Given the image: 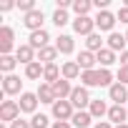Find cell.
<instances>
[{
	"mask_svg": "<svg viewBox=\"0 0 128 128\" xmlns=\"http://www.w3.org/2000/svg\"><path fill=\"white\" fill-rule=\"evenodd\" d=\"M90 8H93V3H90V0H73L76 18H83V15H88V13H90Z\"/></svg>",
	"mask_w": 128,
	"mask_h": 128,
	"instance_id": "27",
	"label": "cell"
},
{
	"mask_svg": "<svg viewBox=\"0 0 128 128\" xmlns=\"http://www.w3.org/2000/svg\"><path fill=\"white\" fill-rule=\"evenodd\" d=\"M108 98L113 100V106H123V103L128 100V88H126L123 83H113V86L108 88Z\"/></svg>",
	"mask_w": 128,
	"mask_h": 128,
	"instance_id": "5",
	"label": "cell"
},
{
	"mask_svg": "<svg viewBox=\"0 0 128 128\" xmlns=\"http://www.w3.org/2000/svg\"><path fill=\"white\" fill-rule=\"evenodd\" d=\"M126 43H128V40H126V35H120V33H110V35H108V48H110L113 53H118V50L126 53Z\"/></svg>",
	"mask_w": 128,
	"mask_h": 128,
	"instance_id": "18",
	"label": "cell"
},
{
	"mask_svg": "<svg viewBox=\"0 0 128 128\" xmlns=\"http://www.w3.org/2000/svg\"><path fill=\"white\" fill-rule=\"evenodd\" d=\"M70 103H73V108H78V110H83L86 106H90L93 100H90V93H88V88H83V86H78V88H73V93H70V98H68Z\"/></svg>",
	"mask_w": 128,
	"mask_h": 128,
	"instance_id": "2",
	"label": "cell"
},
{
	"mask_svg": "<svg viewBox=\"0 0 128 128\" xmlns=\"http://www.w3.org/2000/svg\"><path fill=\"white\" fill-rule=\"evenodd\" d=\"M63 76H60V70H58V66L53 63V66H45V70H43V80L48 83V86H53L55 80H60Z\"/></svg>",
	"mask_w": 128,
	"mask_h": 128,
	"instance_id": "23",
	"label": "cell"
},
{
	"mask_svg": "<svg viewBox=\"0 0 128 128\" xmlns=\"http://www.w3.org/2000/svg\"><path fill=\"white\" fill-rule=\"evenodd\" d=\"M53 23H55L58 28H63V25H68V23H70V18H68L66 10H55V13H53Z\"/></svg>",
	"mask_w": 128,
	"mask_h": 128,
	"instance_id": "31",
	"label": "cell"
},
{
	"mask_svg": "<svg viewBox=\"0 0 128 128\" xmlns=\"http://www.w3.org/2000/svg\"><path fill=\"white\" fill-rule=\"evenodd\" d=\"M20 88H23V80L18 78V76H5L3 78V93L5 96H15V93H20Z\"/></svg>",
	"mask_w": 128,
	"mask_h": 128,
	"instance_id": "10",
	"label": "cell"
},
{
	"mask_svg": "<svg viewBox=\"0 0 128 128\" xmlns=\"http://www.w3.org/2000/svg\"><path fill=\"white\" fill-rule=\"evenodd\" d=\"M55 48H58V53H63V55H68V53H73L76 43H73V38H70V35H60V38L55 40Z\"/></svg>",
	"mask_w": 128,
	"mask_h": 128,
	"instance_id": "22",
	"label": "cell"
},
{
	"mask_svg": "<svg viewBox=\"0 0 128 128\" xmlns=\"http://www.w3.org/2000/svg\"><path fill=\"white\" fill-rule=\"evenodd\" d=\"M18 106H20V110H23V113H33V116H35V108H38V96H35V93H20Z\"/></svg>",
	"mask_w": 128,
	"mask_h": 128,
	"instance_id": "11",
	"label": "cell"
},
{
	"mask_svg": "<svg viewBox=\"0 0 128 128\" xmlns=\"http://www.w3.org/2000/svg\"><path fill=\"white\" fill-rule=\"evenodd\" d=\"M96 63H98V58H96V53H90V50H83V53L78 55V66H80V70H93Z\"/></svg>",
	"mask_w": 128,
	"mask_h": 128,
	"instance_id": "20",
	"label": "cell"
},
{
	"mask_svg": "<svg viewBox=\"0 0 128 128\" xmlns=\"http://www.w3.org/2000/svg\"><path fill=\"white\" fill-rule=\"evenodd\" d=\"M43 70H45V66H43L40 60H35V63H30V66H25V78L40 80V78H43Z\"/></svg>",
	"mask_w": 128,
	"mask_h": 128,
	"instance_id": "21",
	"label": "cell"
},
{
	"mask_svg": "<svg viewBox=\"0 0 128 128\" xmlns=\"http://www.w3.org/2000/svg\"><path fill=\"white\" fill-rule=\"evenodd\" d=\"M20 118V106L18 100H3V106H0V120L5 123H13Z\"/></svg>",
	"mask_w": 128,
	"mask_h": 128,
	"instance_id": "1",
	"label": "cell"
},
{
	"mask_svg": "<svg viewBox=\"0 0 128 128\" xmlns=\"http://www.w3.org/2000/svg\"><path fill=\"white\" fill-rule=\"evenodd\" d=\"M98 86H108V88L113 86V73L108 68H100L98 70Z\"/></svg>",
	"mask_w": 128,
	"mask_h": 128,
	"instance_id": "30",
	"label": "cell"
},
{
	"mask_svg": "<svg viewBox=\"0 0 128 128\" xmlns=\"http://www.w3.org/2000/svg\"><path fill=\"white\" fill-rule=\"evenodd\" d=\"M0 128H5V126H0Z\"/></svg>",
	"mask_w": 128,
	"mask_h": 128,
	"instance_id": "43",
	"label": "cell"
},
{
	"mask_svg": "<svg viewBox=\"0 0 128 128\" xmlns=\"http://www.w3.org/2000/svg\"><path fill=\"white\" fill-rule=\"evenodd\" d=\"M48 123H50V120H48V116H43V113H35V116L30 118V126H33V128H48Z\"/></svg>",
	"mask_w": 128,
	"mask_h": 128,
	"instance_id": "32",
	"label": "cell"
},
{
	"mask_svg": "<svg viewBox=\"0 0 128 128\" xmlns=\"http://www.w3.org/2000/svg\"><path fill=\"white\" fill-rule=\"evenodd\" d=\"M86 50H90V53H100V50H103V38H100L98 33L88 35V40H86Z\"/></svg>",
	"mask_w": 128,
	"mask_h": 128,
	"instance_id": "26",
	"label": "cell"
},
{
	"mask_svg": "<svg viewBox=\"0 0 128 128\" xmlns=\"http://www.w3.org/2000/svg\"><path fill=\"white\" fill-rule=\"evenodd\" d=\"M13 38H15L13 28H8V25L0 28V53H3V55H10V50H13Z\"/></svg>",
	"mask_w": 128,
	"mask_h": 128,
	"instance_id": "6",
	"label": "cell"
},
{
	"mask_svg": "<svg viewBox=\"0 0 128 128\" xmlns=\"http://www.w3.org/2000/svg\"><path fill=\"white\" fill-rule=\"evenodd\" d=\"M88 110H90V116L93 118H103V116H108V106H106V100H93L90 106H88Z\"/></svg>",
	"mask_w": 128,
	"mask_h": 128,
	"instance_id": "24",
	"label": "cell"
},
{
	"mask_svg": "<svg viewBox=\"0 0 128 128\" xmlns=\"http://www.w3.org/2000/svg\"><path fill=\"white\" fill-rule=\"evenodd\" d=\"M53 128H73V123H70V120H55Z\"/></svg>",
	"mask_w": 128,
	"mask_h": 128,
	"instance_id": "38",
	"label": "cell"
},
{
	"mask_svg": "<svg viewBox=\"0 0 128 128\" xmlns=\"http://www.w3.org/2000/svg\"><path fill=\"white\" fill-rule=\"evenodd\" d=\"M116 78H118V83H123V86H128V68H120Z\"/></svg>",
	"mask_w": 128,
	"mask_h": 128,
	"instance_id": "34",
	"label": "cell"
},
{
	"mask_svg": "<svg viewBox=\"0 0 128 128\" xmlns=\"http://www.w3.org/2000/svg\"><path fill=\"white\" fill-rule=\"evenodd\" d=\"M35 96H38V100L40 103H55L58 98H55V93H53V86H48V83H40L38 86V90H35Z\"/></svg>",
	"mask_w": 128,
	"mask_h": 128,
	"instance_id": "16",
	"label": "cell"
},
{
	"mask_svg": "<svg viewBox=\"0 0 128 128\" xmlns=\"http://www.w3.org/2000/svg\"><path fill=\"white\" fill-rule=\"evenodd\" d=\"M23 25H25L30 33L43 30V10H33V13H28V15L23 18Z\"/></svg>",
	"mask_w": 128,
	"mask_h": 128,
	"instance_id": "7",
	"label": "cell"
},
{
	"mask_svg": "<svg viewBox=\"0 0 128 128\" xmlns=\"http://www.w3.org/2000/svg\"><path fill=\"white\" fill-rule=\"evenodd\" d=\"M10 128H33V126H30V120L18 118V120H13V123H10Z\"/></svg>",
	"mask_w": 128,
	"mask_h": 128,
	"instance_id": "35",
	"label": "cell"
},
{
	"mask_svg": "<svg viewBox=\"0 0 128 128\" xmlns=\"http://www.w3.org/2000/svg\"><path fill=\"white\" fill-rule=\"evenodd\" d=\"M80 66H78V60H68V63H63V68H60V76L66 78V80H76L80 78Z\"/></svg>",
	"mask_w": 128,
	"mask_h": 128,
	"instance_id": "14",
	"label": "cell"
},
{
	"mask_svg": "<svg viewBox=\"0 0 128 128\" xmlns=\"http://www.w3.org/2000/svg\"><path fill=\"white\" fill-rule=\"evenodd\" d=\"M93 128H113V126H110V120H98Z\"/></svg>",
	"mask_w": 128,
	"mask_h": 128,
	"instance_id": "40",
	"label": "cell"
},
{
	"mask_svg": "<svg viewBox=\"0 0 128 128\" xmlns=\"http://www.w3.org/2000/svg\"><path fill=\"white\" fill-rule=\"evenodd\" d=\"M90 120H93L90 110H76V116L70 118L73 128H88V126H90Z\"/></svg>",
	"mask_w": 128,
	"mask_h": 128,
	"instance_id": "19",
	"label": "cell"
},
{
	"mask_svg": "<svg viewBox=\"0 0 128 128\" xmlns=\"http://www.w3.org/2000/svg\"><path fill=\"white\" fill-rule=\"evenodd\" d=\"M126 40H128V33H126Z\"/></svg>",
	"mask_w": 128,
	"mask_h": 128,
	"instance_id": "42",
	"label": "cell"
},
{
	"mask_svg": "<svg viewBox=\"0 0 128 128\" xmlns=\"http://www.w3.org/2000/svg\"><path fill=\"white\" fill-rule=\"evenodd\" d=\"M53 93H55V98H58V100H66V98H70V93H73V86H70V80H66V78L55 80V83H53Z\"/></svg>",
	"mask_w": 128,
	"mask_h": 128,
	"instance_id": "12",
	"label": "cell"
},
{
	"mask_svg": "<svg viewBox=\"0 0 128 128\" xmlns=\"http://www.w3.org/2000/svg\"><path fill=\"white\" fill-rule=\"evenodd\" d=\"M116 20H118V18H116L110 10H100V13L96 15V28H100V30H113Z\"/></svg>",
	"mask_w": 128,
	"mask_h": 128,
	"instance_id": "9",
	"label": "cell"
},
{
	"mask_svg": "<svg viewBox=\"0 0 128 128\" xmlns=\"http://www.w3.org/2000/svg\"><path fill=\"white\" fill-rule=\"evenodd\" d=\"M116 18H118V20H120V23H126V25H128V8H126V5H123V8H120V10H118V15H116Z\"/></svg>",
	"mask_w": 128,
	"mask_h": 128,
	"instance_id": "36",
	"label": "cell"
},
{
	"mask_svg": "<svg viewBox=\"0 0 128 128\" xmlns=\"http://www.w3.org/2000/svg\"><path fill=\"white\" fill-rule=\"evenodd\" d=\"M48 40H50L48 30H35V33H30L28 45H30L33 50H43V48H48Z\"/></svg>",
	"mask_w": 128,
	"mask_h": 128,
	"instance_id": "8",
	"label": "cell"
},
{
	"mask_svg": "<svg viewBox=\"0 0 128 128\" xmlns=\"http://www.w3.org/2000/svg\"><path fill=\"white\" fill-rule=\"evenodd\" d=\"M73 30L78 33V35H93V30H96V18H88V15H83V18H76L73 20Z\"/></svg>",
	"mask_w": 128,
	"mask_h": 128,
	"instance_id": "4",
	"label": "cell"
},
{
	"mask_svg": "<svg viewBox=\"0 0 128 128\" xmlns=\"http://www.w3.org/2000/svg\"><path fill=\"white\" fill-rule=\"evenodd\" d=\"M120 68H128V50L120 53Z\"/></svg>",
	"mask_w": 128,
	"mask_h": 128,
	"instance_id": "39",
	"label": "cell"
},
{
	"mask_svg": "<svg viewBox=\"0 0 128 128\" xmlns=\"http://www.w3.org/2000/svg\"><path fill=\"white\" fill-rule=\"evenodd\" d=\"M18 8H20V10H23L25 15H28V13H33V10H38L33 0H20V3H18Z\"/></svg>",
	"mask_w": 128,
	"mask_h": 128,
	"instance_id": "33",
	"label": "cell"
},
{
	"mask_svg": "<svg viewBox=\"0 0 128 128\" xmlns=\"http://www.w3.org/2000/svg\"><path fill=\"white\" fill-rule=\"evenodd\" d=\"M13 8H15L13 0H5V3H0V10H3V13H8V10H13Z\"/></svg>",
	"mask_w": 128,
	"mask_h": 128,
	"instance_id": "37",
	"label": "cell"
},
{
	"mask_svg": "<svg viewBox=\"0 0 128 128\" xmlns=\"http://www.w3.org/2000/svg\"><path fill=\"white\" fill-rule=\"evenodd\" d=\"M55 58H58V48H55V45H48V48L38 50V60L43 63V66H53Z\"/></svg>",
	"mask_w": 128,
	"mask_h": 128,
	"instance_id": "17",
	"label": "cell"
},
{
	"mask_svg": "<svg viewBox=\"0 0 128 128\" xmlns=\"http://www.w3.org/2000/svg\"><path fill=\"white\" fill-rule=\"evenodd\" d=\"M53 116H55L58 120H70V118L76 116L73 103H70V100H55V103H53Z\"/></svg>",
	"mask_w": 128,
	"mask_h": 128,
	"instance_id": "3",
	"label": "cell"
},
{
	"mask_svg": "<svg viewBox=\"0 0 128 128\" xmlns=\"http://www.w3.org/2000/svg\"><path fill=\"white\" fill-rule=\"evenodd\" d=\"M96 58H98V63H100L103 68H108V66H113V63H116V53H113L110 48H103L100 53H96Z\"/></svg>",
	"mask_w": 128,
	"mask_h": 128,
	"instance_id": "25",
	"label": "cell"
},
{
	"mask_svg": "<svg viewBox=\"0 0 128 128\" xmlns=\"http://www.w3.org/2000/svg\"><path fill=\"white\" fill-rule=\"evenodd\" d=\"M80 83H83V88L98 86V70H83L80 73Z\"/></svg>",
	"mask_w": 128,
	"mask_h": 128,
	"instance_id": "29",
	"label": "cell"
},
{
	"mask_svg": "<svg viewBox=\"0 0 128 128\" xmlns=\"http://www.w3.org/2000/svg\"><path fill=\"white\" fill-rule=\"evenodd\" d=\"M126 118H128V108H123V106H110V108H108V120H110V123L123 126Z\"/></svg>",
	"mask_w": 128,
	"mask_h": 128,
	"instance_id": "15",
	"label": "cell"
},
{
	"mask_svg": "<svg viewBox=\"0 0 128 128\" xmlns=\"http://www.w3.org/2000/svg\"><path fill=\"white\" fill-rule=\"evenodd\" d=\"M116 128H128V123H123V126H116Z\"/></svg>",
	"mask_w": 128,
	"mask_h": 128,
	"instance_id": "41",
	"label": "cell"
},
{
	"mask_svg": "<svg viewBox=\"0 0 128 128\" xmlns=\"http://www.w3.org/2000/svg\"><path fill=\"white\" fill-rule=\"evenodd\" d=\"M15 66H18V58H13V55H0V70H3L5 76H10Z\"/></svg>",
	"mask_w": 128,
	"mask_h": 128,
	"instance_id": "28",
	"label": "cell"
},
{
	"mask_svg": "<svg viewBox=\"0 0 128 128\" xmlns=\"http://www.w3.org/2000/svg\"><path fill=\"white\" fill-rule=\"evenodd\" d=\"M15 58H18V63H23V66H30V63H35L38 58H35V50L25 43V45H18V50H15Z\"/></svg>",
	"mask_w": 128,
	"mask_h": 128,
	"instance_id": "13",
	"label": "cell"
}]
</instances>
